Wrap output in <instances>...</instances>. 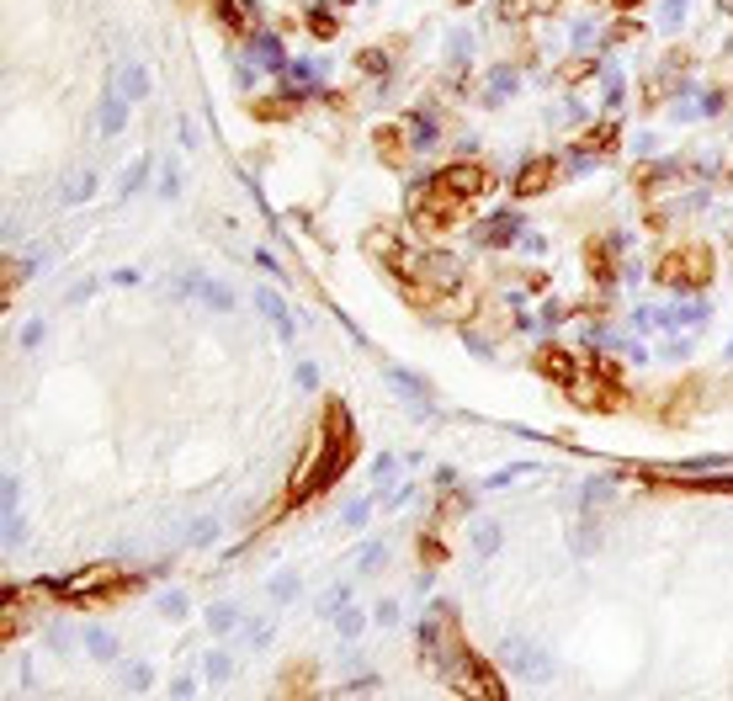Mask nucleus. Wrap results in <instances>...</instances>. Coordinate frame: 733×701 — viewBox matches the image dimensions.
<instances>
[{"label": "nucleus", "instance_id": "nucleus-1", "mask_svg": "<svg viewBox=\"0 0 733 701\" xmlns=\"http://www.w3.org/2000/svg\"><path fill=\"white\" fill-rule=\"evenodd\" d=\"M351 463H356V425H351L345 404H340V399H330V404H325V420L314 425V436L303 441L298 463H292V473H287L282 510L319 500L330 484H340V473H345Z\"/></svg>", "mask_w": 733, "mask_h": 701}, {"label": "nucleus", "instance_id": "nucleus-2", "mask_svg": "<svg viewBox=\"0 0 733 701\" xmlns=\"http://www.w3.org/2000/svg\"><path fill=\"white\" fill-rule=\"evenodd\" d=\"M420 653L431 659V670H436V680L447 686L451 697H473V701H505V680L495 675V664H484L462 633H457V617H451L447 606H436L431 617H425V627H420Z\"/></svg>", "mask_w": 733, "mask_h": 701}, {"label": "nucleus", "instance_id": "nucleus-3", "mask_svg": "<svg viewBox=\"0 0 733 701\" xmlns=\"http://www.w3.org/2000/svg\"><path fill=\"white\" fill-rule=\"evenodd\" d=\"M139 584H144L139 569L107 558V563H85V569H75L64 580H49L43 590H54V600H64V606H91V600H117V595H128Z\"/></svg>", "mask_w": 733, "mask_h": 701}, {"label": "nucleus", "instance_id": "nucleus-4", "mask_svg": "<svg viewBox=\"0 0 733 701\" xmlns=\"http://www.w3.org/2000/svg\"><path fill=\"white\" fill-rule=\"evenodd\" d=\"M462 197L457 191H447L436 175H425L415 191H409V224H415V234H425V239H442V234L462 218Z\"/></svg>", "mask_w": 733, "mask_h": 701}, {"label": "nucleus", "instance_id": "nucleus-5", "mask_svg": "<svg viewBox=\"0 0 733 701\" xmlns=\"http://www.w3.org/2000/svg\"><path fill=\"white\" fill-rule=\"evenodd\" d=\"M712 277H718V261H712L707 244H675V250H665L654 261V282L670 292H696V288H707Z\"/></svg>", "mask_w": 733, "mask_h": 701}, {"label": "nucleus", "instance_id": "nucleus-6", "mask_svg": "<svg viewBox=\"0 0 733 701\" xmlns=\"http://www.w3.org/2000/svg\"><path fill=\"white\" fill-rule=\"evenodd\" d=\"M436 181H442L447 191H457L462 202H473V197H484V191L495 186V171H489L484 160H457V165H442Z\"/></svg>", "mask_w": 733, "mask_h": 701}, {"label": "nucleus", "instance_id": "nucleus-7", "mask_svg": "<svg viewBox=\"0 0 733 701\" xmlns=\"http://www.w3.org/2000/svg\"><path fill=\"white\" fill-rule=\"evenodd\" d=\"M559 175H564V160H526L521 175H515V197H542V191H553L559 186Z\"/></svg>", "mask_w": 733, "mask_h": 701}, {"label": "nucleus", "instance_id": "nucleus-8", "mask_svg": "<svg viewBox=\"0 0 733 701\" xmlns=\"http://www.w3.org/2000/svg\"><path fill=\"white\" fill-rule=\"evenodd\" d=\"M617 149V122H601L595 133H585V138H574V149H568V160L574 165H590V160H601V155H612Z\"/></svg>", "mask_w": 733, "mask_h": 701}, {"label": "nucleus", "instance_id": "nucleus-9", "mask_svg": "<svg viewBox=\"0 0 733 701\" xmlns=\"http://www.w3.org/2000/svg\"><path fill=\"white\" fill-rule=\"evenodd\" d=\"M537 372H542V377H553L559 388H568V383L579 377V361H574L564 346H542V350H537Z\"/></svg>", "mask_w": 733, "mask_h": 701}, {"label": "nucleus", "instance_id": "nucleus-10", "mask_svg": "<svg viewBox=\"0 0 733 701\" xmlns=\"http://www.w3.org/2000/svg\"><path fill=\"white\" fill-rule=\"evenodd\" d=\"M372 144H378V160H383L389 171H404V160H409V138H404L398 128H378V133H372Z\"/></svg>", "mask_w": 733, "mask_h": 701}, {"label": "nucleus", "instance_id": "nucleus-11", "mask_svg": "<svg viewBox=\"0 0 733 701\" xmlns=\"http://www.w3.org/2000/svg\"><path fill=\"white\" fill-rule=\"evenodd\" d=\"M128 96H122V85H107L102 91V133H122V122H128Z\"/></svg>", "mask_w": 733, "mask_h": 701}, {"label": "nucleus", "instance_id": "nucleus-12", "mask_svg": "<svg viewBox=\"0 0 733 701\" xmlns=\"http://www.w3.org/2000/svg\"><path fill=\"white\" fill-rule=\"evenodd\" d=\"M181 292H202V303H208V308H228V303H234L224 282H213V277H197V271H192V277H181Z\"/></svg>", "mask_w": 733, "mask_h": 701}, {"label": "nucleus", "instance_id": "nucleus-13", "mask_svg": "<svg viewBox=\"0 0 733 701\" xmlns=\"http://www.w3.org/2000/svg\"><path fill=\"white\" fill-rule=\"evenodd\" d=\"M665 484H675V489H702V494H733V473L729 478H696V473H659Z\"/></svg>", "mask_w": 733, "mask_h": 701}, {"label": "nucleus", "instance_id": "nucleus-14", "mask_svg": "<svg viewBox=\"0 0 733 701\" xmlns=\"http://www.w3.org/2000/svg\"><path fill=\"white\" fill-rule=\"evenodd\" d=\"M515 229H521V213H500L495 224H484V229H478V244L500 250V244H510V239H515Z\"/></svg>", "mask_w": 733, "mask_h": 701}, {"label": "nucleus", "instance_id": "nucleus-15", "mask_svg": "<svg viewBox=\"0 0 733 701\" xmlns=\"http://www.w3.org/2000/svg\"><path fill=\"white\" fill-rule=\"evenodd\" d=\"M261 314L277 324V335H282V341H292V335H298V324H292V314H287V303L277 297V292H261Z\"/></svg>", "mask_w": 733, "mask_h": 701}, {"label": "nucleus", "instance_id": "nucleus-16", "mask_svg": "<svg viewBox=\"0 0 733 701\" xmlns=\"http://www.w3.org/2000/svg\"><path fill=\"white\" fill-rule=\"evenodd\" d=\"M298 107H303V96H277V102H255L250 112L261 122H287V117H298Z\"/></svg>", "mask_w": 733, "mask_h": 701}, {"label": "nucleus", "instance_id": "nucleus-17", "mask_svg": "<svg viewBox=\"0 0 733 701\" xmlns=\"http://www.w3.org/2000/svg\"><path fill=\"white\" fill-rule=\"evenodd\" d=\"M510 659L521 664V670H532L537 680H548L553 670H548V659H542V648H532V643H510Z\"/></svg>", "mask_w": 733, "mask_h": 701}, {"label": "nucleus", "instance_id": "nucleus-18", "mask_svg": "<svg viewBox=\"0 0 733 701\" xmlns=\"http://www.w3.org/2000/svg\"><path fill=\"white\" fill-rule=\"evenodd\" d=\"M117 85H122V96H128V102H144V91H149V69H144V64H128Z\"/></svg>", "mask_w": 733, "mask_h": 701}, {"label": "nucleus", "instance_id": "nucleus-19", "mask_svg": "<svg viewBox=\"0 0 733 701\" xmlns=\"http://www.w3.org/2000/svg\"><path fill=\"white\" fill-rule=\"evenodd\" d=\"M85 653H91V659H117V638L96 627V633H85Z\"/></svg>", "mask_w": 733, "mask_h": 701}, {"label": "nucleus", "instance_id": "nucleus-20", "mask_svg": "<svg viewBox=\"0 0 733 701\" xmlns=\"http://www.w3.org/2000/svg\"><path fill=\"white\" fill-rule=\"evenodd\" d=\"M303 22H308V32H314V38H335V11H325V5H319V11H308Z\"/></svg>", "mask_w": 733, "mask_h": 701}, {"label": "nucleus", "instance_id": "nucleus-21", "mask_svg": "<svg viewBox=\"0 0 733 701\" xmlns=\"http://www.w3.org/2000/svg\"><path fill=\"white\" fill-rule=\"evenodd\" d=\"M394 388H404V394H409L415 404H431V394L420 388V377H409V372H398V367H394Z\"/></svg>", "mask_w": 733, "mask_h": 701}, {"label": "nucleus", "instance_id": "nucleus-22", "mask_svg": "<svg viewBox=\"0 0 733 701\" xmlns=\"http://www.w3.org/2000/svg\"><path fill=\"white\" fill-rule=\"evenodd\" d=\"M282 697H298V691H308V664H292L287 670V686H277Z\"/></svg>", "mask_w": 733, "mask_h": 701}, {"label": "nucleus", "instance_id": "nucleus-23", "mask_svg": "<svg viewBox=\"0 0 733 701\" xmlns=\"http://www.w3.org/2000/svg\"><path fill=\"white\" fill-rule=\"evenodd\" d=\"M335 627H340V633H345V638H356V633H362V611H351V606H340V611H335Z\"/></svg>", "mask_w": 733, "mask_h": 701}, {"label": "nucleus", "instance_id": "nucleus-24", "mask_svg": "<svg viewBox=\"0 0 733 701\" xmlns=\"http://www.w3.org/2000/svg\"><path fill=\"white\" fill-rule=\"evenodd\" d=\"M680 16H685V0H665V11H659V27H665V32H675Z\"/></svg>", "mask_w": 733, "mask_h": 701}, {"label": "nucleus", "instance_id": "nucleus-25", "mask_svg": "<svg viewBox=\"0 0 733 701\" xmlns=\"http://www.w3.org/2000/svg\"><path fill=\"white\" fill-rule=\"evenodd\" d=\"M122 686H128V691H149V664H128Z\"/></svg>", "mask_w": 733, "mask_h": 701}, {"label": "nucleus", "instance_id": "nucleus-26", "mask_svg": "<svg viewBox=\"0 0 733 701\" xmlns=\"http://www.w3.org/2000/svg\"><path fill=\"white\" fill-rule=\"evenodd\" d=\"M292 590H298V574H292V569L272 580V595H277V600H292Z\"/></svg>", "mask_w": 733, "mask_h": 701}, {"label": "nucleus", "instance_id": "nucleus-27", "mask_svg": "<svg viewBox=\"0 0 733 701\" xmlns=\"http://www.w3.org/2000/svg\"><path fill=\"white\" fill-rule=\"evenodd\" d=\"M208 627H213V633H228V627H234V611H228V606H213V611H208Z\"/></svg>", "mask_w": 733, "mask_h": 701}, {"label": "nucleus", "instance_id": "nucleus-28", "mask_svg": "<svg viewBox=\"0 0 733 701\" xmlns=\"http://www.w3.org/2000/svg\"><path fill=\"white\" fill-rule=\"evenodd\" d=\"M420 558H425V563H442V558H447V547H442L436 537H420Z\"/></svg>", "mask_w": 733, "mask_h": 701}, {"label": "nucleus", "instance_id": "nucleus-29", "mask_svg": "<svg viewBox=\"0 0 733 701\" xmlns=\"http://www.w3.org/2000/svg\"><path fill=\"white\" fill-rule=\"evenodd\" d=\"M590 69H595V64H590V58H579V64H564V69H559V80H585V75H590Z\"/></svg>", "mask_w": 733, "mask_h": 701}, {"label": "nucleus", "instance_id": "nucleus-30", "mask_svg": "<svg viewBox=\"0 0 733 701\" xmlns=\"http://www.w3.org/2000/svg\"><path fill=\"white\" fill-rule=\"evenodd\" d=\"M367 516H372V505H367V500H356V505H351V510H345V526H351V531H356V526H367Z\"/></svg>", "mask_w": 733, "mask_h": 701}, {"label": "nucleus", "instance_id": "nucleus-31", "mask_svg": "<svg viewBox=\"0 0 733 701\" xmlns=\"http://www.w3.org/2000/svg\"><path fill=\"white\" fill-rule=\"evenodd\" d=\"M500 547V526H478V553H495Z\"/></svg>", "mask_w": 733, "mask_h": 701}, {"label": "nucleus", "instance_id": "nucleus-32", "mask_svg": "<svg viewBox=\"0 0 733 701\" xmlns=\"http://www.w3.org/2000/svg\"><path fill=\"white\" fill-rule=\"evenodd\" d=\"M160 611H165L170 622H181V617H186V600H181V595H165V600H160Z\"/></svg>", "mask_w": 733, "mask_h": 701}, {"label": "nucleus", "instance_id": "nucleus-33", "mask_svg": "<svg viewBox=\"0 0 733 701\" xmlns=\"http://www.w3.org/2000/svg\"><path fill=\"white\" fill-rule=\"evenodd\" d=\"M383 553H389V547H378V542H372V547H367V558H362V574H372V569H383Z\"/></svg>", "mask_w": 733, "mask_h": 701}, {"label": "nucleus", "instance_id": "nucleus-34", "mask_svg": "<svg viewBox=\"0 0 733 701\" xmlns=\"http://www.w3.org/2000/svg\"><path fill=\"white\" fill-rule=\"evenodd\" d=\"M314 383H319V367H314V361H303V367H298V388H314Z\"/></svg>", "mask_w": 733, "mask_h": 701}, {"label": "nucleus", "instance_id": "nucleus-35", "mask_svg": "<svg viewBox=\"0 0 733 701\" xmlns=\"http://www.w3.org/2000/svg\"><path fill=\"white\" fill-rule=\"evenodd\" d=\"M208 675H213V680H224V675H228V659H224V653H208Z\"/></svg>", "mask_w": 733, "mask_h": 701}, {"label": "nucleus", "instance_id": "nucleus-36", "mask_svg": "<svg viewBox=\"0 0 733 701\" xmlns=\"http://www.w3.org/2000/svg\"><path fill=\"white\" fill-rule=\"evenodd\" d=\"M595 5H617V11H632V5H643V0H595Z\"/></svg>", "mask_w": 733, "mask_h": 701}, {"label": "nucleus", "instance_id": "nucleus-37", "mask_svg": "<svg viewBox=\"0 0 733 701\" xmlns=\"http://www.w3.org/2000/svg\"><path fill=\"white\" fill-rule=\"evenodd\" d=\"M340 5H351V0H340Z\"/></svg>", "mask_w": 733, "mask_h": 701}, {"label": "nucleus", "instance_id": "nucleus-38", "mask_svg": "<svg viewBox=\"0 0 733 701\" xmlns=\"http://www.w3.org/2000/svg\"><path fill=\"white\" fill-rule=\"evenodd\" d=\"M729 356H733V346H729Z\"/></svg>", "mask_w": 733, "mask_h": 701}, {"label": "nucleus", "instance_id": "nucleus-39", "mask_svg": "<svg viewBox=\"0 0 733 701\" xmlns=\"http://www.w3.org/2000/svg\"><path fill=\"white\" fill-rule=\"evenodd\" d=\"M729 239H733V234H729Z\"/></svg>", "mask_w": 733, "mask_h": 701}]
</instances>
